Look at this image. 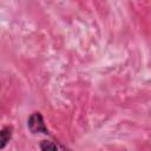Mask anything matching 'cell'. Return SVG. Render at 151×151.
<instances>
[{"label":"cell","mask_w":151,"mask_h":151,"mask_svg":"<svg viewBox=\"0 0 151 151\" xmlns=\"http://www.w3.org/2000/svg\"><path fill=\"white\" fill-rule=\"evenodd\" d=\"M27 126L29 131L34 134L37 133H42V134H48V129L45 125L44 118L40 112H34L29 116L27 120Z\"/></svg>","instance_id":"obj_1"},{"label":"cell","mask_w":151,"mask_h":151,"mask_svg":"<svg viewBox=\"0 0 151 151\" xmlns=\"http://www.w3.org/2000/svg\"><path fill=\"white\" fill-rule=\"evenodd\" d=\"M12 136V127L11 126H6L1 130L0 132V137H1V147H4L6 145V143L11 139Z\"/></svg>","instance_id":"obj_2"},{"label":"cell","mask_w":151,"mask_h":151,"mask_svg":"<svg viewBox=\"0 0 151 151\" xmlns=\"http://www.w3.org/2000/svg\"><path fill=\"white\" fill-rule=\"evenodd\" d=\"M40 147L46 150V149H52V150H57V149H64V146L58 145V144H52V142H42L40 144Z\"/></svg>","instance_id":"obj_3"}]
</instances>
